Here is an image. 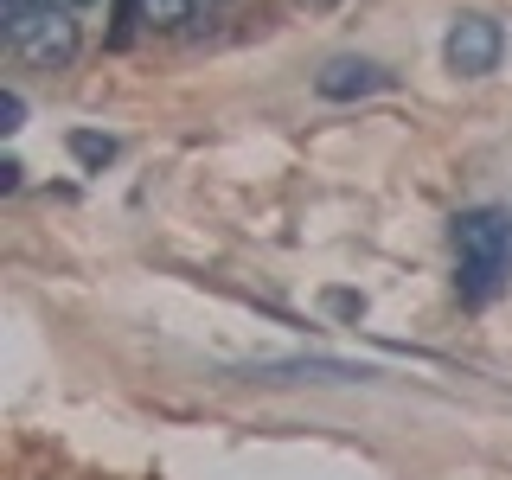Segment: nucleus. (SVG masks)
<instances>
[{"mask_svg":"<svg viewBox=\"0 0 512 480\" xmlns=\"http://www.w3.org/2000/svg\"><path fill=\"white\" fill-rule=\"evenodd\" d=\"M26 7H45V0H0V13H7V20H13V13H26Z\"/></svg>","mask_w":512,"mask_h":480,"instance_id":"nucleus-7","label":"nucleus"},{"mask_svg":"<svg viewBox=\"0 0 512 480\" xmlns=\"http://www.w3.org/2000/svg\"><path fill=\"white\" fill-rule=\"evenodd\" d=\"M500 52H506V32H500V20H487V13H461V20L448 26V39H442V58H448L455 77L500 71Z\"/></svg>","mask_w":512,"mask_h":480,"instance_id":"nucleus-3","label":"nucleus"},{"mask_svg":"<svg viewBox=\"0 0 512 480\" xmlns=\"http://www.w3.org/2000/svg\"><path fill=\"white\" fill-rule=\"evenodd\" d=\"M448 244H455V295L468 308H487V301L506 295V282H512V212L506 205L461 212Z\"/></svg>","mask_w":512,"mask_h":480,"instance_id":"nucleus-1","label":"nucleus"},{"mask_svg":"<svg viewBox=\"0 0 512 480\" xmlns=\"http://www.w3.org/2000/svg\"><path fill=\"white\" fill-rule=\"evenodd\" d=\"M308 7H327V0H308Z\"/></svg>","mask_w":512,"mask_h":480,"instance_id":"nucleus-8","label":"nucleus"},{"mask_svg":"<svg viewBox=\"0 0 512 480\" xmlns=\"http://www.w3.org/2000/svg\"><path fill=\"white\" fill-rule=\"evenodd\" d=\"M128 13L154 32H173L180 20H192V0H128Z\"/></svg>","mask_w":512,"mask_h":480,"instance_id":"nucleus-5","label":"nucleus"},{"mask_svg":"<svg viewBox=\"0 0 512 480\" xmlns=\"http://www.w3.org/2000/svg\"><path fill=\"white\" fill-rule=\"evenodd\" d=\"M7 45H13V58L32 64V71H64V64L77 58V20H71V7L45 0V7L13 13V20H7Z\"/></svg>","mask_w":512,"mask_h":480,"instance_id":"nucleus-2","label":"nucleus"},{"mask_svg":"<svg viewBox=\"0 0 512 480\" xmlns=\"http://www.w3.org/2000/svg\"><path fill=\"white\" fill-rule=\"evenodd\" d=\"M384 84H391V77H384L372 58H333L327 71H320V96H333V103H346V96H372Z\"/></svg>","mask_w":512,"mask_h":480,"instance_id":"nucleus-4","label":"nucleus"},{"mask_svg":"<svg viewBox=\"0 0 512 480\" xmlns=\"http://www.w3.org/2000/svg\"><path fill=\"white\" fill-rule=\"evenodd\" d=\"M77 154H84V160H109L116 148H109V141H96V135H77Z\"/></svg>","mask_w":512,"mask_h":480,"instance_id":"nucleus-6","label":"nucleus"}]
</instances>
